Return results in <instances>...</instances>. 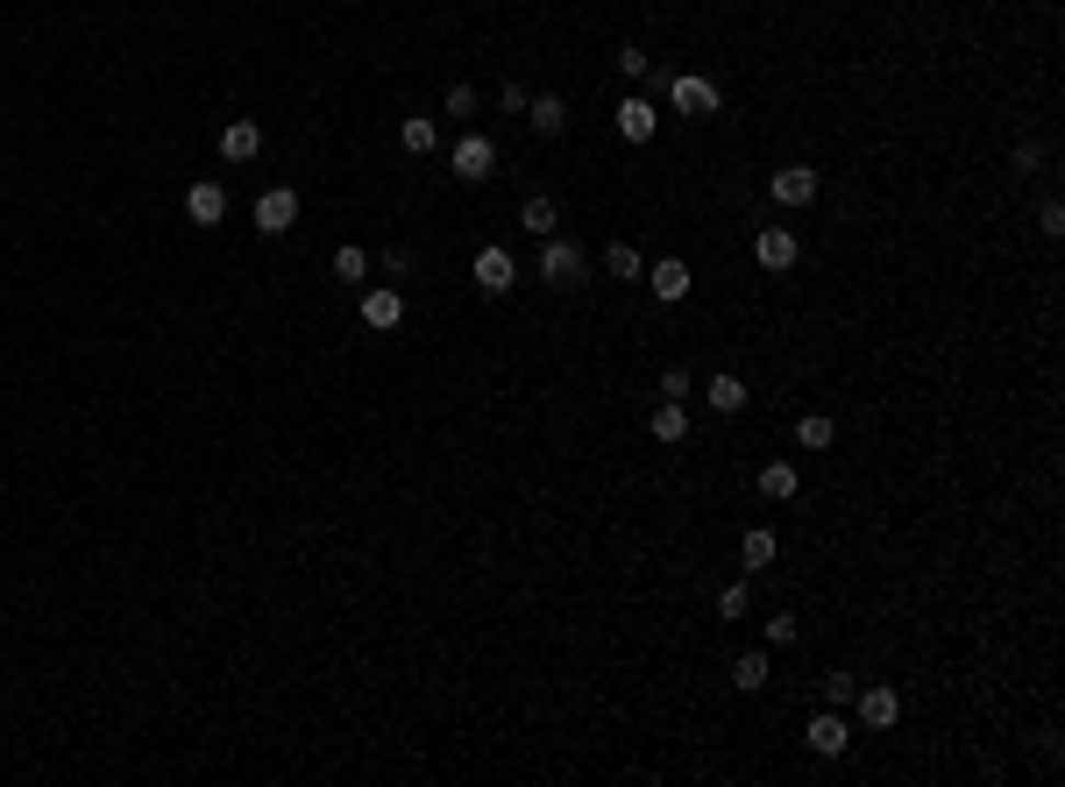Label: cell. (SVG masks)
I'll list each match as a JSON object with an SVG mask.
<instances>
[{"mask_svg": "<svg viewBox=\"0 0 1065 787\" xmlns=\"http://www.w3.org/2000/svg\"><path fill=\"white\" fill-rule=\"evenodd\" d=\"M363 327H370V334L405 327V292H398V284H370V292H363Z\"/></svg>", "mask_w": 1065, "mask_h": 787, "instance_id": "5b68a950", "label": "cell"}, {"mask_svg": "<svg viewBox=\"0 0 1065 787\" xmlns=\"http://www.w3.org/2000/svg\"><path fill=\"white\" fill-rule=\"evenodd\" d=\"M447 114H455V121L476 114V85H447Z\"/></svg>", "mask_w": 1065, "mask_h": 787, "instance_id": "1f68e13d", "label": "cell"}, {"mask_svg": "<svg viewBox=\"0 0 1065 787\" xmlns=\"http://www.w3.org/2000/svg\"><path fill=\"white\" fill-rule=\"evenodd\" d=\"M1016 171H1023V178L1044 171V149H1038V142H1016Z\"/></svg>", "mask_w": 1065, "mask_h": 787, "instance_id": "d6a6232c", "label": "cell"}, {"mask_svg": "<svg viewBox=\"0 0 1065 787\" xmlns=\"http://www.w3.org/2000/svg\"><path fill=\"white\" fill-rule=\"evenodd\" d=\"M526 121H533V135H547V142H554V135L568 128V107H562L554 93H533V100H526Z\"/></svg>", "mask_w": 1065, "mask_h": 787, "instance_id": "ac0fdd59", "label": "cell"}, {"mask_svg": "<svg viewBox=\"0 0 1065 787\" xmlns=\"http://www.w3.org/2000/svg\"><path fill=\"white\" fill-rule=\"evenodd\" d=\"M754 255H760V270H789L796 263V227H760Z\"/></svg>", "mask_w": 1065, "mask_h": 787, "instance_id": "5bb4252c", "label": "cell"}, {"mask_svg": "<svg viewBox=\"0 0 1065 787\" xmlns=\"http://www.w3.org/2000/svg\"><path fill=\"white\" fill-rule=\"evenodd\" d=\"M774 554H782V539H774L768 525H754V533L739 539V561H746V568H774Z\"/></svg>", "mask_w": 1065, "mask_h": 787, "instance_id": "7402d4cb", "label": "cell"}, {"mask_svg": "<svg viewBox=\"0 0 1065 787\" xmlns=\"http://www.w3.org/2000/svg\"><path fill=\"white\" fill-rule=\"evenodd\" d=\"M852 703H860V723H866V731H888V723L903 717V695H895L888 681H866V688L852 695Z\"/></svg>", "mask_w": 1065, "mask_h": 787, "instance_id": "ba28073f", "label": "cell"}, {"mask_svg": "<svg viewBox=\"0 0 1065 787\" xmlns=\"http://www.w3.org/2000/svg\"><path fill=\"white\" fill-rule=\"evenodd\" d=\"M661 398H668V404L689 398V369H661Z\"/></svg>", "mask_w": 1065, "mask_h": 787, "instance_id": "4dcf8cb0", "label": "cell"}, {"mask_svg": "<svg viewBox=\"0 0 1065 787\" xmlns=\"http://www.w3.org/2000/svg\"><path fill=\"white\" fill-rule=\"evenodd\" d=\"M760 497H768V504H789V497H796V461H768V468H760Z\"/></svg>", "mask_w": 1065, "mask_h": 787, "instance_id": "44dd1931", "label": "cell"}, {"mask_svg": "<svg viewBox=\"0 0 1065 787\" xmlns=\"http://www.w3.org/2000/svg\"><path fill=\"white\" fill-rule=\"evenodd\" d=\"M647 284H654V298H661V306H682V298H689V263H682V255H668V263L647 270Z\"/></svg>", "mask_w": 1065, "mask_h": 787, "instance_id": "4fadbf2b", "label": "cell"}, {"mask_svg": "<svg viewBox=\"0 0 1065 787\" xmlns=\"http://www.w3.org/2000/svg\"><path fill=\"white\" fill-rule=\"evenodd\" d=\"M732 681H739L746 695H754V688H768V653H739V660H732Z\"/></svg>", "mask_w": 1065, "mask_h": 787, "instance_id": "cb8c5ba5", "label": "cell"}, {"mask_svg": "<svg viewBox=\"0 0 1065 787\" xmlns=\"http://www.w3.org/2000/svg\"><path fill=\"white\" fill-rule=\"evenodd\" d=\"M703 404H711L717 419L746 412V384H739V376H711V390H703Z\"/></svg>", "mask_w": 1065, "mask_h": 787, "instance_id": "d6986e66", "label": "cell"}, {"mask_svg": "<svg viewBox=\"0 0 1065 787\" xmlns=\"http://www.w3.org/2000/svg\"><path fill=\"white\" fill-rule=\"evenodd\" d=\"M604 270H611L619 284H633V277H647V255H639L633 241H611V249H604Z\"/></svg>", "mask_w": 1065, "mask_h": 787, "instance_id": "ffe728a7", "label": "cell"}, {"mask_svg": "<svg viewBox=\"0 0 1065 787\" xmlns=\"http://www.w3.org/2000/svg\"><path fill=\"white\" fill-rule=\"evenodd\" d=\"M852 695H860L852 674H824V709H852Z\"/></svg>", "mask_w": 1065, "mask_h": 787, "instance_id": "4316f807", "label": "cell"}, {"mask_svg": "<svg viewBox=\"0 0 1065 787\" xmlns=\"http://www.w3.org/2000/svg\"><path fill=\"white\" fill-rule=\"evenodd\" d=\"M398 142H405V157H433V149H441V128H433L427 114H405L398 121Z\"/></svg>", "mask_w": 1065, "mask_h": 787, "instance_id": "e0dca14e", "label": "cell"}, {"mask_svg": "<svg viewBox=\"0 0 1065 787\" xmlns=\"http://www.w3.org/2000/svg\"><path fill=\"white\" fill-rule=\"evenodd\" d=\"M526 100H533L526 85H505V93H498V107H505V114H526Z\"/></svg>", "mask_w": 1065, "mask_h": 787, "instance_id": "836d02e7", "label": "cell"}, {"mask_svg": "<svg viewBox=\"0 0 1065 787\" xmlns=\"http://www.w3.org/2000/svg\"><path fill=\"white\" fill-rule=\"evenodd\" d=\"M519 227H526V235H540V241H547V235H562V206H554L547 192H533V199L519 206Z\"/></svg>", "mask_w": 1065, "mask_h": 787, "instance_id": "9a60e30c", "label": "cell"}, {"mask_svg": "<svg viewBox=\"0 0 1065 787\" xmlns=\"http://www.w3.org/2000/svg\"><path fill=\"white\" fill-rule=\"evenodd\" d=\"M335 277L341 284H363L370 277V249H335Z\"/></svg>", "mask_w": 1065, "mask_h": 787, "instance_id": "d4e9b609", "label": "cell"}, {"mask_svg": "<svg viewBox=\"0 0 1065 787\" xmlns=\"http://www.w3.org/2000/svg\"><path fill=\"white\" fill-rule=\"evenodd\" d=\"M768 192H774V206H809L817 199V171H809V163H789V171L768 178Z\"/></svg>", "mask_w": 1065, "mask_h": 787, "instance_id": "8fae6325", "label": "cell"}, {"mask_svg": "<svg viewBox=\"0 0 1065 787\" xmlns=\"http://www.w3.org/2000/svg\"><path fill=\"white\" fill-rule=\"evenodd\" d=\"M611 65H619V79L633 85V79H647V50H639V43H625L619 57H611Z\"/></svg>", "mask_w": 1065, "mask_h": 787, "instance_id": "83f0119b", "label": "cell"}, {"mask_svg": "<svg viewBox=\"0 0 1065 787\" xmlns=\"http://www.w3.org/2000/svg\"><path fill=\"white\" fill-rule=\"evenodd\" d=\"M754 611V589L746 582H732V589H717V617H732V625H739V617Z\"/></svg>", "mask_w": 1065, "mask_h": 787, "instance_id": "484cf974", "label": "cell"}, {"mask_svg": "<svg viewBox=\"0 0 1065 787\" xmlns=\"http://www.w3.org/2000/svg\"><path fill=\"white\" fill-rule=\"evenodd\" d=\"M185 214H192V227H220V220H228V185L200 178V185L185 192Z\"/></svg>", "mask_w": 1065, "mask_h": 787, "instance_id": "30bf717a", "label": "cell"}, {"mask_svg": "<svg viewBox=\"0 0 1065 787\" xmlns=\"http://www.w3.org/2000/svg\"><path fill=\"white\" fill-rule=\"evenodd\" d=\"M384 270H392V277H412V249H384Z\"/></svg>", "mask_w": 1065, "mask_h": 787, "instance_id": "e575fe53", "label": "cell"}, {"mask_svg": "<svg viewBox=\"0 0 1065 787\" xmlns=\"http://www.w3.org/2000/svg\"><path fill=\"white\" fill-rule=\"evenodd\" d=\"M455 178H462V185L498 178V142H490V135H462V142H455Z\"/></svg>", "mask_w": 1065, "mask_h": 787, "instance_id": "277c9868", "label": "cell"}, {"mask_svg": "<svg viewBox=\"0 0 1065 787\" xmlns=\"http://www.w3.org/2000/svg\"><path fill=\"white\" fill-rule=\"evenodd\" d=\"M668 107L682 121H711L717 107H725V93H717V79H703V71H675V79H668Z\"/></svg>", "mask_w": 1065, "mask_h": 787, "instance_id": "7a4b0ae2", "label": "cell"}, {"mask_svg": "<svg viewBox=\"0 0 1065 787\" xmlns=\"http://www.w3.org/2000/svg\"><path fill=\"white\" fill-rule=\"evenodd\" d=\"M469 277H476V292H484V298H505V292L519 284V263H512V249H476Z\"/></svg>", "mask_w": 1065, "mask_h": 787, "instance_id": "3957f363", "label": "cell"}, {"mask_svg": "<svg viewBox=\"0 0 1065 787\" xmlns=\"http://www.w3.org/2000/svg\"><path fill=\"white\" fill-rule=\"evenodd\" d=\"M838 441V426H831V419H824V412H803L796 419V447H809V454H824V447H831Z\"/></svg>", "mask_w": 1065, "mask_h": 787, "instance_id": "603a6c76", "label": "cell"}, {"mask_svg": "<svg viewBox=\"0 0 1065 787\" xmlns=\"http://www.w3.org/2000/svg\"><path fill=\"white\" fill-rule=\"evenodd\" d=\"M292 220H298V192L292 185H270L263 199H257V235H292Z\"/></svg>", "mask_w": 1065, "mask_h": 787, "instance_id": "9c48e42d", "label": "cell"}, {"mask_svg": "<svg viewBox=\"0 0 1065 787\" xmlns=\"http://www.w3.org/2000/svg\"><path fill=\"white\" fill-rule=\"evenodd\" d=\"M768 646H796V611H774L768 617Z\"/></svg>", "mask_w": 1065, "mask_h": 787, "instance_id": "f1b7e54d", "label": "cell"}, {"mask_svg": "<svg viewBox=\"0 0 1065 787\" xmlns=\"http://www.w3.org/2000/svg\"><path fill=\"white\" fill-rule=\"evenodd\" d=\"M654 128H661V107H654L647 93H625L619 100V135L639 149V142H654Z\"/></svg>", "mask_w": 1065, "mask_h": 787, "instance_id": "52a82bcc", "label": "cell"}, {"mask_svg": "<svg viewBox=\"0 0 1065 787\" xmlns=\"http://www.w3.org/2000/svg\"><path fill=\"white\" fill-rule=\"evenodd\" d=\"M1038 235H1052V241L1065 235V206H1058V199H1044V206H1038Z\"/></svg>", "mask_w": 1065, "mask_h": 787, "instance_id": "f546056e", "label": "cell"}, {"mask_svg": "<svg viewBox=\"0 0 1065 787\" xmlns=\"http://www.w3.org/2000/svg\"><path fill=\"white\" fill-rule=\"evenodd\" d=\"M257 149H263V128H257L249 114H235L228 128H220V163H249Z\"/></svg>", "mask_w": 1065, "mask_h": 787, "instance_id": "7c38bea8", "label": "cell"}, {"mask_svg": "<svg viewBox=\"0 0 1065 787\" xmlns=\"http://www.w3.org/2000/svg\"><path fill=\"white\" fill-rule=\"evenodd\" d=\"M647 433H654L661 447H682V441H689V404H668V398H661V412L647 419Z\"/></svg>", "mask_w": 1065, "mask_h": 787, "instance_id": "2e32d148", "label": "cell"}, {"mask_svg": "<svg viewBox=\"0 0 1065 787\" xmlns=\"http://www.w3.org/2000/svg\"><path fill=\"white\" fill-rule=\"evenodd\" d=\"M582 277H590V255H582L576 241H562V235L540 241V284H554V292H576Z\"/></svg>", "mask_w": 1065, "mask_h": 787, "instance_id": "6da1fadb", "label": "cell"}, {"mask_svg": "<svg viewBox=\"0 0 1065 787\" xmlns=\"http://www.w3.org/2000/svg\"><path fill=\"white\" fill-rule=\"evenodd\" d=\"M803 745L817 752V760H838V752L852 745V723H846V709H824V717H809V731H803Z\"/></svg>", "mask_w": 1065, "mask_h": 787, "instance_id": "8992f818", "label": "cell"}]
</instances>
